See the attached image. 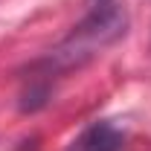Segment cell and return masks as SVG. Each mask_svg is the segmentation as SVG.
Instances as JSON below:
<instances>
[{"label":"cell","instance_id":"6da1fadb","mask_svg":"<svg viewBox=\"0 0 151 151\" xmlns=\"http://www.w3.org/2000/svg\"><path fill=\"white\" fill-rule=\"evenodd\" d=\"M125 32H128L125 9H119L113 0L90 6L87 18L78 26H73V32L64 38L55 50H50V55L38 58L29 67V76L23 78V87H20V111L23 113L41 111L50 102V96H52V84L67 70L81 67L96 52H102L113 41H119Z\"/></svg>","mask_w":151,"mask_h":151},{"label":"cell","instance_id":"7a4b0ae2","mask_svg":"<svg viewBox=\"0 0 151 151\" xmlns=\"http://www.w3.org/2000/svg\"><path fill=\"white\" fill-rule=\"evenodd\" d=\"M125 148V134L116 128L111 119H96L67 145V151H122Z\"/></svg>","mask_w":151,"mask_h":151},{"label":"cell","instance_id":"3957f363","mask_svg":"<svg viewBox=\"0 0 151 151\" xmlns=\"http://www.w3.org/2000/svg\"><path fill=\"white\" fill-rule=\"evenodd\" d=\"M90 6H99V3H111V0H87Z\"/></svg>","mask_w":151,"mask_h":151}]
</instances>
